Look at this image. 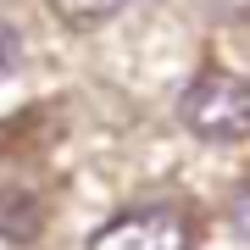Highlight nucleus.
I'll list each match as a JSON object with an SVG mask.
<instances>
[{
  "instance_id": "obj_4",
  "label": "nucleus",
  "mask_w": 250,
  "mask_h": 250,
  "mask_svg": "<svg viewBox=\"0 0 250 250\" xmlns=\"http://www.w3.org/2000/svg\"><path fill=\"white\" fill-rule=\"evenodd\" d=\"M17 62H22V39H17V34H11V28H6V22H0V78H6V72H11V67H17Z\"/></svg>"
},
{
  "instance_id": "obj_3",
  "label": "nucleus",
  "mask_w": 250,
  "mask_h": 250,
  "mask_svg": "<svg viewBox=\"0 0 250 250\" xmlns=\"http://www.w3.org/2000/svg\"><path fill=\"white\" fill-rule=\"evenodd\" d=\"M50 11H56L67 28H100L106 17L123 11V0H50Z\"/></svg>"
},
{
  "instance_id": "obj_6",
  "label": "nucleus",
  "mask_w": 250,
  "mask_h": 250,
  "mask_svg": "<svg viewBox=\"0 0 250 250\" xmlns=\"http://www.w3.org/2000/svg\"><path fill=\"white\" fill-rule=\"evenodd\" d=\"M217 11H228V17H250V0H217Z\"/></svg>"
},
{
  "instance_id": "obj_5",
  "label": "nucleus",
  "mask_w": 250,
  "mask_h": 250,
  "mask_svg": "<svg viewBox=\"0 0 250 250\" xmlns=\"http://www.w3.org/2000/svg\"><path fill=\"white\" fill-rule=\"evenodd\" d=\"M233 228H239V239H250V184L233 195Z\"/></svg>"
},
{
  "instance_id": "obj_1",
  "label": "nucleus",
  "mask_w": 250,
  "mask_h": 250,
  "mask_svg": "<svg viewBox=\"0 0 250 250\" xmlns=\"http://www.w3.org/2000/svg\"><path fill=\"white\" fill-rule=\"evenodd\" d=\"M178 117L189 134L211 139V145H233L250 134V83L233 78V72H200L195 83L178 100Z\"/></svg>"
},
{
  "instance_id": "obj_2",
  "label": "nucleus",
  "mask_w": 250,
  "mask_h": 250,
  "mask_svg": "<svg viewBox=\"0 0 250 250\" xmlns=\"http://www.w3.org/2000/svg\"><path fill=\"white\" fill-rule=\"evenodd\" d=\"M89 250H195V223L172 206L123 211L89 239Z\"/></svg>"
}]
</instances>
